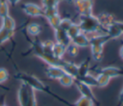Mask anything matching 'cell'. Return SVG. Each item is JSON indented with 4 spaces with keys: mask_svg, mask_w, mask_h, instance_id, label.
Segmentation results:
<instances>
[{
    "mask_svg": "<svg viewBox=\"0 0 123 106\" xmlns=\"http://www.w3.org/2000/svg\"><path fill=\"white\" fill-rule=\"evenodd\" d=\"M119 56H120V58L123 60V44L121 45V47H120V49H119Z\"/></svg>",
    "mask_w": 123,
    "mask_h": 106,
    "instance_id": "cell-36",
    "label": "cell"
},
{
    "mask_svg": "<svg viewBox=\"0 0 123 106\" xmlns=\"http://www.w3.org/2000/svg\"><path fill=\"white\" fill-rule=\"evenodd\" d=\"M8 78H9L8 70L4 67H0V83H3L5 81H7Z\"/></svg>",
    "mask_w": 123,
    "mask_h": 106,
    "instance_id": "cell-32",
    "label": "cell"
},
{
    "mask_svg": "<svg viewBox=\"0 0 123 106\" xmlns=\"http://www.w3.org/2000/svg\"><path fill=\"white\" fill-rule=\"evenodd\" d=\"M66 32H67V35H68V37L70 38V40H72V39L75 38L77 35H79L80 33H82V32H81V29H80V27H79V25H78V23H74V22H73V24L69 27V29H68Z\"/></svg>",
    "mask_w": 123,
    "mask_h": 106,
    "instance_id": "cell-25",
    "label": "cell"
},
{
    "mask_svg": "<svg viewBox=\"0 0 123 106\" xmlns=\"http://www.w3.org/2000/svg\"><path fill=\"white\" fill-rule=\"evenodd\" d=\"M64 54H65V46L62 45V43L57 42V41L54 42V45L52 48V55L55 56L56 58L62 59Z\"/></svg>",
    "mask_w": 123,
    "mask_h": 106,
    "instance_id": "cell-17",
    "label": "cell"
},
{
    "mask_svg": "<svg viewBox=\"0 0 123 106\" xmlns=\"http://www.w3.org/2000/svg\"><path fill=\"white\" fill-rule=\"evenodd\" d=\"M17 99L19 106H37L35 90L25 83H21L17 90Z\"/></svg>",
    "mask_w": 123,
    "mask_h": 106,
    "instance_id": "cell-3",
    "label": "cell"
},
{
    "mask_svg": "<svg viewBox=\"0 0 123 106\" xmlns=\"http://www.w3.org/2000/svg\"><path fill=\"white\" fill-rule=\"evenodd\" d=\"M106 34H108L111 39H118L122 35L120 29L118 28V26L116 25L115 22L106 29Z\"/></svg>",
    "mask_w": 123,
    "mask_h": 106,
    "instance_id": "cell-18",
    "label": "cell"
},
{
    "mask_svg": "<svg viewBox=\"0 0 123 106\" xmlns=\"http://www.w3.org/2000/svg\"><path fill=\"white\" fill-rule=\"evenodd\" d=\"M10 15V5L6 0H0V17L4 18Z\"/></svg>",
    "mask_w": 123,
    "mask_h": 106,
    "instance_id": "cell-23",
    "label": "cell"
},
{
    "mask_svg": "<svg viewBox=\"0 0 123 106\" xmlns=\"http://www.w3.org/2000/svg\"><path fill=\"white\" fill-rule=\"evenodd\" d=\"M63 69V71L67 74L72 75L74 78L77 77L78 75V66L75 65L73 62H69V61H64V64L62 67Z\"/></svg>",
    "mask_w": 123,
    "mask_h": 106,
    "instance_id": "cell-13",
    "label": "cell"
},
{
    "mask_svg": "<svg viewBox=\"0 0 123 106\" xmlns=\"http://www.w3.org/2000/svg\"><path fill=\"white\" fill-rule=\"evenodd\" d=\"M78 25L81 29V32L86 35H96V34H104L105 30L101 27L97 16L90 14V15H80ZM106 32V30H105Z\"/></svg>",
    "mask_w": 123,
    "mask_h": 106,
    "instance_id": "cell-1",
    "label": "cell"
},
{
    "mask_svg": "<svg viewBox=\"0 0 123 106\" xmlns=\"http://www.w3.org/2000/svg\"><path fill=\"white\" fill-rule=\"evenodd\" d=\"M15 78L18 79L21 83H25L27 84L28 86H30L31 88H33L35 91H40V92H44V93H50L56 97L59 98V96L55 95L51 90L45 86V84L43 82H41L37 77L34 76V75H31V74H27L25 72H17L15 75Z\"/></svg>",
    "mask_w": 123,
    "mask_h": 106,
    "instance_id": "cell-2",
    "label": "cell"
},
{
    "mask_svg": "<svg viewBox=\"0 0 123 106\" xmlns=\"http://www.w3.org/2000/svg\"><path fill=\"white\" fill-rule=\"evenodd\" d=\"M123 105V88L119 93V97H118V106Z\"/></svg>",
    "mask_w": 123,
    "mask_h": 106,
    "instance_id": "cell-33",
    "label": "cell"
},
{
    "mask_svg": "<svg viewBox=\"0 0 123 106\" xmlns=\"http://www.w3.org/2000/svg\"><path fill=\"white\" fill-rule=\"evenodd\" d=\"M111 78H110L108 75L103 74V73H98L96 75V80H97V87L99 88H104L108 86Z\"/></svg>",
    "mask_w": 123,
    "mask_h": 106,
    "instance_id": "cell-21",
    "label": "cell"
},
{
    "mask_svg": "<svg viewBox=\"0 0 123 106\" xmlns=\"http://www.w3.org/2000/svg\"><path fill=\"white\" fill-rule=\"evenodd\" d=\"M6 1H7L8 4L11 5V6H15V5H17V4L20 2V0H6Z\"/></svg>",
    "mask_w": 123,
    "mask_h": 106,
    "instance_id": "cell-34",
    "label": "cell"
},
{
    "mask_svg": "<svg viewBox=\"0 0 123 106\" xmlns=\"http://www.w3.org/2000/svg\"><path fill=\"white\" fill-rule=\"evenodd\" d=\"M54 45V41L47 40L43 42H41V47H42V52L44 54H52V48Z\"/></svg>",
    "mask_w": 123,
    "mask_h": 106,
    "instance_id": "cell-28",
    "label": "cell"
},
{
    "mask_svg": "<svg viewBox=\"0 0 123 106\" xmlns=\"http://www.w3.org/2000/svg\"><path fill=\"white\" fill-rule=\"evenodd\" d=\"M72 24H73V21L70 18H62L61 22H60V27L59 28L62 29L64 31H67Z\"/></svg>",
    "mask_w": 123,
    "mask_h": 106,
    "instance_id": "cell-31",
    "label": "cell"
},
{
    "mask_svg": "<svg viewBox=\"0 0 123 106\" xmlns=\"http://www.w3.org/2000/svg\"><path fill=\"white\" fill-rule=\"evenodd\" d=\"M89 60L86 59L84 62H82L79 66H78V75L76 78H81L84 77L86 75H87L89 73Z\"/></svg>",
    "mask_w": 123,
    "mask_h": 106,
    "instance_id": "cell-16",
    "label": "cell"
},
{
    "mask_svg": "<svg viewBox=\"0 0 123 106\" xmlns=\"http://www.w3.org/2000/svg\"><path fill=\"white\" fill-rule=\"evenodd\" d=\"M94 104L95 103L91 99L81 95V97L73 104V106H94Z\"/></svg>",
    "mask_w": 123,
    "mask_h": 106,
    "instance_id": "cell-26",
    "label": "cell"
},
{
    "mask_svg": "<svg viewBox=\"0 0 123 106\" xmlns=\"http://www.w3.org/2000/svg\"><path fill=\"white\" fill-rule=\"evenodd\" d=\"M71 42H73L75 45H77L79 48H84V47H88L90 45L89 42V37L84 33H80L77 35L75 38L71 40Z\"/></svg>",
    "mask_w": 123,
    "mask_h": 106,
    "instance_id": "cell-12",
    "label": "cell"
},
{
    "mask_svg": "<svg viewBox=\"0 0 123 106\" xmlns=\"http://www.w3.org/2000/svg\"><path fill=\"white\" fill-rule=\"evenodd\" d=\"M44 72L48 78L54 80H59L65 73L61 66H48L45 68Z\"/></svg>",
    "mask_w": 123,
    "mask_h": 106,
    "instance_id": "cell-9",
    "label": "cell"
},
{
    "mask_svg": "<svg viewBox=\"0 0 123 106\" xmlns=\"http://www.w3.org/2000/svg\"><path fill=\"white\" fill-rule=\"evenodd\" d=\"M79 79L80 81L84 82L85 84H86L87 86L89 87H97V80H96V76L92 75V74H87L84 77H81V78H77Z\"/></svg>",
    "mask_w": 123,
    "mask_h": 106,
    "instance_id": "cell-20",
    "label": "cell"
},
{
    "mask_svg": "<svg viewBox=\"0 0 123 106\" xmlns=\"http://www.w3.org/2000/svg\"><path fill=\"white\" fill-rule=\"evenodd\" d=\"M79 47L77 45H75L73 42H70L66 47H65V53L71 57V58H75L76 56H78L79 54Z\"/></svg>",
    "mask_w": 123,
    "mask_h": 106,
    "instance_id": "cell-22",
    "label": "cell"
},
{
    "mask_svg": "<svg viewBox=\"0 0 123 106\" xmlns=\"http://www.w3.org/2000/svg\"><path fill=\"white\" fill-rule=\"evenodd\" d=\"M0 106H6V105H5V104H2V105H0Z\"/></svg>",
    "mask_w": 123,
    "mask_h": 106,
    "instance_id": "cell-37",
    "label": "cell"
},
{
    "mask_svg": "<svg viewBox=\"0 0 123 106\" xmlns=\"http://www.w3.org/2000/svg\"><path fill=\"white\" fill-rule=\"evenodd\" d=\"M121 106H123V105H121Z\"/></svg>",
    "mask_w": 123,
    "mask_h": 106,
    "instance_id": "cell-38",
    "label": "cell"
},
{
    "mask_svg": "<svg viewBox=\"0 0 123 106\" xmlns=\"http://www.w3.org/2000/svg\"><path fill=\"white\" fill-rule=\"evenodd\" d=\"M54 33H55V39H56V41L57 42L62 43L65 47L71 42V40L68 37L66 31H64V30H62L61 28H58V29L54 30Z\"/></svg>",
    "mask_w": 123,
    "mask_h": 106,
    "instance_id": "cell-11",
    "label": "cell"
},
{
    "mask_svg": "<svg viewBox=\"0 0 123 106\" xmlns=\"http://www.w3.org/2000/svg\"><path fill=\"white\" fill-rule=\"evenodd\" d=\"M115 23H116V25L118 26V28L120 29V31H121V33H122V35H123V21H118V20H116Z\"/></svg>",
    "mask_w": 123,
    "mask_h": 106,
    "instance_id": "cell-35",
    "label": "cell"
},
{
    "mask_svg": "<svg viewBox=\"0 0 123 106\" xmlns=\"http://www.w3.org/2000/svg\"><path fill=\"white\" fill-rule=\"evenodd\" d=\"M14 32H11L8 31L2 27H0V45L3 44L4 42H6L7 40H9L12 36H13Z\"/></svg>",
    "mask_w": 123,
    "mask_h": 106,
    "instance_id": "cell-24",
    "label": "cell"
},
{
    "mask_svg": "<svg viewBox=\"0 0 123 106\" xmlns=\"http://www.w3.org/2000/svg\"><path fill=\"white\" fill-rule=\"evenodd\" d=\"M91 49V57L95 62H101L104 55V45L99 43H90L89 45Z\"/></svg>",
    "mask_w": 123,
    "mask_h": 106,
    "instance_id": "cell-10",
    "label": "cell"
},
{
    "mask_svg": "<svg viewBox=\"0 0 123 106\" xmlns=\"http://www.w3.org/2000/svg\"><path fill=\"white\" fill-rule=\"evenodd\" d=\"M74 85L76 86V88L78 89V91L81 93L82 96L87 97V98L91 99L95 104H98L97 99H96V97H95V95H94V93H93V92H92V90H91V87L87 86L86 84H85L84 82L80 81V80L77 79V78H75Z\"/></svg>",
    "mask_w": 123,
    "mask_h": 106,
    "instance_id": "cell-6",
    "label": "cell"
},
{
    "mask_svg": "<svg viewBox=\"0 0 123 106\" xmlns=\"http://www.w3.org/2000/svg\"><path fill=\"white\" fill-rule=\"evenodd\" d=\"M61 0H41V5L43 9L47 8H58Z\"/></svg>",
    "mask_w": 123,
    "mask_h": 106,
    "instance_id": "cell-30",
    "label": "cell"
},
{
    "mask_svg": "<svg viewBox=\"0 0 123 106\" xmlns=\"http://www.w3.org/2000/svg\"><path fill=\"white\" fill-rule=\"evenodd\" d=\"M98 73H103L108 75L110 78H113V77H118V76H123V68L122 67H118V66H104V67H100L97 70V74Z\"/></svg>",
    "mask_w": 123,
    "mask_h": 106,
    "instance_id": "cell-7",
    "label": "cell"
},
{
    "mask_svg": "<svg viewBox=\"0 0 123 106\" xmlns=\"http://www.w3.org/2000/svg\"><path fill=\"white\" fill-rule=\"evenodd\" d=\"M72 4L80 15L93 14V0H72Z\"/></svg>",
    "mask_w": 123,
    "mask_h": 106,
    "instance_id": "cell-4",
    "label": "cell"
},
{
    "mask_svg": "<svg viewBox=\"0 0 123 106\" xmlns=\"http://www.w3.org/2000/svg\"><path fill=\"white\" fill-rule=\"evenodd\" d=\"M97 19H98L101 27L104 28L105 30L116 21L114 15L110 13H99L97 15Z\"/></svg>",
    "mask_w": 123,
    "mask_h": 106,
    "instance_id": "cell-8",
    "label": "cell"
},
{
    "mask_svg": "<svg viewBox=\"0 0 123 106\" xmlns=\"http://www.w3.org/2000/svg\"><path fill=\"white\" fill-rule=\"evenodd\" d=\"M26 31H27V33L30 36H32V37H37L41 33V31H42V26L39 23L31 22V23H29L27 25Z\"/></svg>",
    "mask_w": 123,
    "mask_h": 106,
    "instance_id": "cell-14",
    "label": "cell"
},
{
    "mask_svg": "<svg viewBox=\"0 0 123 106\" xmlns=\"http://www.w3.org/2000/svg\"><path fill=\"white\" fill-rule=\"evenodd\" d=\"M61 19H62V17L60 16V14H57V15H54V16L48 18L47 21H48L49 25L53 28V30H56V29H58L60 27Z\"/></svg>",
    "mask_w": 123,
    "mask_h": 106,
    "instance_id": "cell-27",
    "label": "cell"
},
{
    "mask_svg": "<svg viewBox=\"0 0 123 106\" xmlns=\"http://www.w3.org/2000/svg\"><path fill=\"white\" fill-rule=\"evenodd\" d=\"M21 10L23 13L29 16L38 17L43 16V8L35 3H24L21 5Z\"/></svg>",
    "mask_w": 123,
    "mask_h": 106,
    "instance_id": "cell-5",
    "label": "cell"
},
{
    "mask_svg": "<svg viewBox=\"0 0 123 106\" xmlns=\"http://www.w3.org/2000/svg\"><path fill=\"white\" fill-rule=\"evenodd\" d=\"M60 14L59 13V10L58 8H47V9H43V16L48 19L54 15Z\"/></svg>",
    "mask_w": 123,
    "mask_h": 106,
    "instance_id": "cell-29",
    "label": "cell"
},
{
    "mask_svg": "<svg viewBox=\"0 0 123 106\" xmlns=\"http://www.w3.org/2000/svg\"><path fill=\"white\" fill-rule=\"evenodd\" d=\"M74 81H75V78L70 75V74H67V73H64L60 79H59V82L62 86L63 87H70L72 85H74Z\"/></svg>",
    "mask_w": 123,
    "mask_h": 106,
    "instance_id": "cell-19",
    "label": "cell"
},
{
    "mask_svg": "<svg viewBox=\"0 0 123 106\" xmlns=\"http://www.w3.org/2000/svg\"><path fill=\"white\" fill-rule=\"evenodd\" d=\"M2 19V23H1V27L8 30V31H11V32H14L15 31V27H16V24H15V20L11 16V15H8L4 18H1Z\"/></svg>",
    "mask_w": 123,
    "mask_h": 106,
    "instance_id": "cell-15",
    "label": "cell"
}]
</instances>
